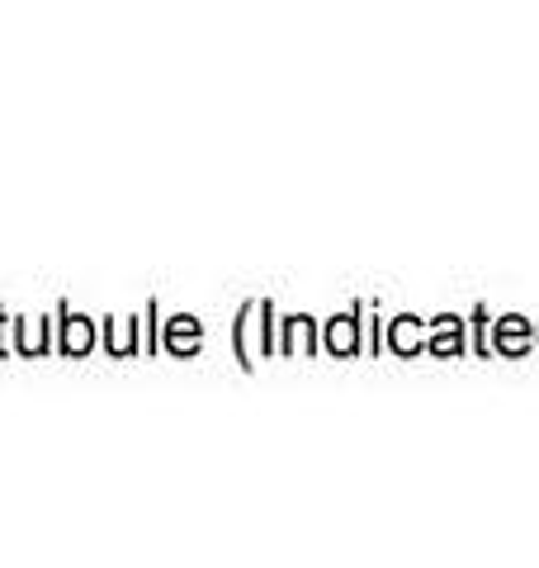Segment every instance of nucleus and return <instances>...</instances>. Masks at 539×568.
I'll use <instances>...</instances> for the list:
<instances>
[{
    "instance_id": "f257e3e1",
    "label": "nucleus",
    "mask_w": 539,
    "mask_h": 568,
    "mask_svg": "<svg viewBox=\"0 0 539 568\" xmlns=\"http://www.w3.org/2000/svg\"><path fill=\"white\" fill-rule=\"evenodd\" d=\"M332 346H336V351H350V346H355V336H350V317H340V323L332 327Z\"/></svg>"
}]
</instances>
